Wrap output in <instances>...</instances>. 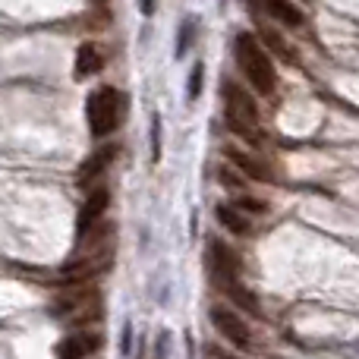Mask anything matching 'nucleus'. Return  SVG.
Returning <instances> with one entry per match:
<instances>
[{"mask_svg": "<svg viewBox=\"0 0 359 359\" xmlns=\"http://www.w3.org/2000/svg\"><path fill=\"white\" fill-rule=\"evenodd\" d=\"M233 50H236V63H240V69L246 73L249 86H252L259 95H271L274 86H278V73H274L271 54H268L265 44H262L255 35L243 32V35H236Z\"/></svg>", "mask_w": 359, "mask_h": 359, "instance_id": "1", "label": "nucleus"}, {"mask_svg": "<svg viewBox=\"0 0 359 359\" xmlns=\"http://www.w3.org/2000/svg\"><path fill=\"white\" fill-rule=\"evenodd\" d=\"M224 111H227V126L236 136H243V142L249 145L259 142L252 130L259 123V104H255V98L246 88H240L236 82H224Z\"/></svg>", "mask_w": 359, "mask_h": 359, "instance_id": "2", "label": "nucleus"}, {"mask_svg": "<svg viewBox=\"0 0 359 359\" xmlns=\"http://www.w3.org/2000/svg\"><path fill=\"white\" fill-rule=\"evenodd\" d=\"M86 114H88V130H92V136L107 139L120 123V95H117V88L114 86L95 88V92L88 95Z\"/></svg>", "mask_w": 359, "mask_h": 359, "instance_id": "3", "label": "nucleus"}, {"mask_svg": "<svg viewBox=\"0 0 359 359\" xmlns=\"http://www.w3.org/2000/svg\"><path fill=\"white\" fill-rule=\"evenodd\" d=\"M208 316H211V325H215V331H217V334H221L227 344H233L236 350H249V347H252V331H249V325L243 322V318L236 316L233 309L215 306Z\"/></svg>", "mask_w": 359, "mask_h": 359, "instance_id": "4", "label": "nucleus"}, {"mask_svg": "<svg viewBox=\"0 0 359 359\" xmlns=\"http://www.w3.org/2000/svg\"><path fill=\"white\" fill-rule=\"evenodd\" d=\"M107 205H111V189H107V186H95V192L86 198V205H82V211H79V240L88 236L104 221Z\"/></svg>", "mask_w": 359, "mask_h": 359, "instance_id": "5", "label": "nucleus"}, {"mask_svg": "<svg viewBox=\"0 0 359 359\" xmlns=\"http://www.w3.org/2000/svg\"><path fill=\"white\" fill-rule=\"evenodd\" d=\"M208 262H211V271H215V278L221 280V284H230V280H236V274H240V259H236V252L224 240H211Z\"/></svg>", "mask_w": 359, "mask_h": 359, "instance_id": "6", "label": "nucleus"}, {"mask_svg": "<svg viewBox=\"0 0 359 359\" xmlns=\"http://www.w3.org/2000/svg\"><path fill=\"white\" fill-rule=\"evenodd\" d=\"M114 158H117V145H114V142L101 145L95 155L86 158V164H82V170H79V183H82V186L95 183V180H98V177L114 164Z\"/></svg>", "mask_w": 359, "mask_h": 359, "instance_id": "7", "label": "nucleus"}, {"mask_svg": "<svg viewBox=\"0 0 359 359\" xmlns=\"http://www.w3.org/2000/svg\"><path fill=\"white\" fill-rule=\"evenodd\" d=\"M98 334H88V331H76V334H69L67 341H60V347H57V359H86L88 353H95L98 350Z\"/></svg>", "mask_w": 359, "mask_h": 359, "instance_id": "8", "label": "nucleus"}, {"mask_svg": "<svg viewBox=\"0 0 359 359\" xmlns=\"http://www.w3.org/2000/svg\"><path fill=\"white\" fill-rule=\"evenodd\" d=\"M217 224H221L227 233H233V236H246L249 230H252L249 215L246 211H240L236 205H217Z\"/></svg>", "mask_w": 359, "mask_h": 359, "instance_id": "9", "label": "nucleus"}, {"mask_svg": "<svg viewBox=\"0 0 359 359\" xmlns=\"http://www.w3.org/2000/svg\"><path fill=\"white\" fill-rule=\"evenodd\" d=\"M227 158H230V161H233V168L240 170L243 177H249V180H259V183H268V180H271V170H268L265 164L259 161V158L246 155V151H236V149H230V151H227Z\"/></svg>", "mask_w": 359, "mask_h": 359, "instance_id": "10", "label": "nucleus"}, {"mask_svg": "<svg viewBox=\"0 0 359 359\" xmlns=\"http://www.w3.org/2000/svg\"><path fill=\"white\" fill-rule=\"evenodd\" d=\"M262 6H265V13H271V19L290 25V29L303 25V13H299V6L290 4V0H262Z\"/></svg>", "mask_w": 359, "mask_h": 359, "instance_id": "11", "label": "nucleus"}, {"mask_svg": "<svg viewBox=\"0 0 359 359\" xmlns=\"http://www.w3.org/2000/svg\"><path fill=\"white\" fill-rule=\"evenodd\" d=\"M224 287H227V297L233 299L243 312H249V316H262V303H259V297H255L249 287H243L240 280H230V284H224Z\"/></svg>", "mask_w": 359, "mask_h": 359, "instance_id": "12", "label": "nucleus"}, {"mask_svg": "<svg viewBox=\"0 0 359 359\" xmlns=\"http://www.w3.org/2000/svg\"><path fill=\"white\" fill-rule=\"evenodd\" d=\"M262 44H265V48L271 50L274 57H280L284 63H297V57H293L290 44H287L284 35H280V32H274L271 25H262Z\"/></svg>", "mask_w": 359, "mask_h": 359, "instance_id": "13", "label": "nucleus"}, {"mask_svg": "<svg viewBox=\"0 0 359 359\" xmlns=\"http://www.w3.org/2000/svg\"><path fill=\"white\" fill-rule=\"evenodd\" d=\"M101 63H104L101 50L95 48V44H82L79 54H76V73L79 76H95L101 69Z\"/></svg>", "mask_w": 359, "mask_h": 359, "instance_id": "14", "label": "nucleus"}, {"mask_svg": "<svg viewBox=\"0 0 359 359\" xmlns=\"http://www.w3.org/2000/svg\"><path fill=\"white\" fill-rule=\"evenodd\" d=\"M233 205L240 211H246V215H262V211H265V202H262V198H252V196H236Z\"/></svg>", "mask_w": 359, "mask_h": 359, "instance_id": "15", "label": "nucleus"}, {"mask_svg": "<svg viewBox=\"0 0 359 359\" xmlns=\"http://www.w3.org/2000/svg\"><path fill=\"white\" fill-rule=\"evenodd\" d=\"M217 177H221V183L230 186V189H243V186H246V177H243V174H233V170H230V164H224V168L217 170Z\"/></svg>", "mask_w": 359, "mask_h": 359, "instance_id": "16", "label": "nucleus"}, {"mask_svg": "<svg viewBox=\"0 0 359 359\" xmlns=\"http://www.w3.org/2000/svg\"><path fill=\"white\" fill-rule=\"evenodd\" d=\"M202 76H205L202 63H196V69H192V76H189V98H196V95L202 92Z\"/></svg>", "mask_w": 359, "mask_h": 359, "instance_id": "17", "label": "nucleus"}, {"mask_svg": "<svg viewBox=\"0 0 359 359\" xmlns=\"http://www.w3.org/2000/svg\"><path fill=\"white\" fill-rule=\"evenodd\" d=\"M189 32H192V22H183V29H180V44H177V54H183L186 44H189Z\"/></svg>", "mask_w": 359, "mask_h": 359, "instance_id": "18", "label": "nucleus"}, {"mask_svg": "<svg viewBox=\"0 0 359 359\" xmlns=\"http://www.w3.org/2000/svg\"><path fill=\"white\" fill-rule=\"evenodd\" d=\"M161 123H158V117H155V123H151V149H155V158H158V149H161Z\"/></svg>", "mask_w": 359, "mask_h": 359, "instance_id": "19", "label": "nucleus"}, {"mask_svg": "<svg viewBox=\"0 0 359 359\" xmlns=\"http://www.w3.org/2000/svg\"><path fill=\"white\" fill-rule=\"evenodd\" d=\"M208 356L211 359H233V356H227L224 350H217V347H208Z\"/></svg>", "mask_w": 359, "mask_h": 359, "instance_id": "20", "label": "nucleus"}, {"mask_svg": "<svg viewBox=\"0 0 359 359\" xmlns=\"http://www.w3.org/2000/svg\"><path fill=\"white\" fill-rule=\"evenodd\" d=\"M142 10L151 13V10H155V0H142Z\"/></svg>", "mask_w": 359, "mask_h": 359, "instance_id": "21", "label": "nucleus"}]
</instances>
